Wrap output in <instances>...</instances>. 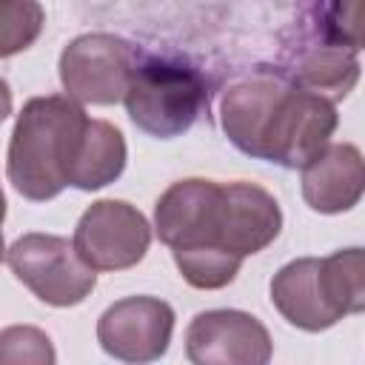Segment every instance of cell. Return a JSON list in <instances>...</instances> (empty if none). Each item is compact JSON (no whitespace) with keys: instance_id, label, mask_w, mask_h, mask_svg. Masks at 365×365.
Instances as JSON below:
<instances>
[{"instance_id":"1","label":"cell","mask_w":365,"mask_h":365,"mask_svg":"<svg viewBox=\"0 0 365 365\" xmlns=\"http://www.w3.org/2000/svg\"><path fill=\"white\" fill-rule=\"evenodd\" d=\"M154 228L191 288L217 291L234 282L242 259L225 251V197L222 182H171L154 205Z\"/></svg>"},{"instance_id":"2","label":"cell","mask_w":365,"mask_h":365,"mask_svg":"<svg viewBox=\"0 0 365 365\" xmlns=\"http://www.w3.org/2000/svg\"><path fill=\"white\" fill-rule=\"evenodd\" d=\"M88 114L68 94L31 97L17 114L6 177L17 194L34 202L54 200L66 185Z\"/></svg>"},{"instance_id":"3","label":"cell","mask_w":365,"mask_h":365,"mask_svg":"<svg viewBox=\"0 0 365 365\" xmlns=\"http://www.w3.org/2000/svg\"><path fill=\"white\" fill-rule=\"evenodd\" d=\"M123 103L140 131L171 140L188 131L208 108V88L197 68L171 57L143 54Z\"/></svg>"},{"instance_id":"4","label":"cell","mask_w":365,"mask_h":365,"mask_svg":"<svg viewBox=\"0 0 365 365\" xmlns=\"http://www.w3.org/2000/svg\"><path fill=\"white\" fill-rule=\"evenodd\" d=\"M11 274L46 305L71 308L80 305L97 285L94 268H88L74 242L57 234H23L6 251Z\"/></svg>"},{"instance_id":"5","label":"cell","mask_w":365,"mask_h":365,"mask_svg":"<svg viewBox=\"0 0 365 365\" xmlns=\"http://www.w3.org/2000/svg\"><path fill=\"white\" fill-rule=\"evenodd\" d=\"M140 48L114 34H80L60 54V83L66 94L88 106H114L125 97Z\"/></svg>"},{"instance_id":"6","label":"cell","mask_w":365,"mask_h":365,"mask_svg":"<svg viewBox=\"0 0 365 365\" xmlns=\"http://www.w3.org/2000/svg\"><path fill=\"white\" fill-rule=\"evenodd\" d=\"M71 242L88 268L123 271L134 268L145 257L151 245V225L143 211L125 200H97L77 220Z\"/></svg>"},{"instance_id":"7","label":"cell","mask_w":365,"mask_h":365,"mask_svg":"<svg viewBox=\"0 0 365 365\" xmlns=\"http://www.w3.org/2000/svg\"><path fill=\"white\" fill-rule=\"evenodd\" d=\"M336 123L339 117L334 103L299 88L291 80L268 125L262 160L277 163L282 168H302L317 151H322L331 143Z\"/></svg>"},{"instance_id":"8","label":"cell","mask_w":365,"mask_h":365,"mask_svg":"<svg viewBox=\"0 0 365 365\" xmlns=\"http://www.w3.org/2000/svg\"><path fill=\"white\" fill-rule=\"evenodd\" d=\"M174 334V308L160 297H125L97 319L100 348L120 362H154L165 356Z\"/></svg>"},{"instance_id":"9","label":"cell","mask_w":365,"mask_h":365,"mask_svg":"<svg viewBox=\"0 0 365 365\" xmlns=\"http://www.w3.org/2000/svg\"><path fill=\"white\" fill-rule=\"evenodd\" d=\"M271 354L268 328L237 308L202 311L185 328V356L194 365H265Z\"/></svg>"},{"instance_id":"10","label":"cell","mask_w":365,"mask_h":365,"mask_svg":"<svg viewBox=\"0 0 365 365\" xmlns=\"http://www.w3.org/2000/svg\"><path fill=\"white\" fill-rule=\"evenodd\" d=\"M288 86H291V77H285L282 71L257 68L254 74L225 88L220 103V123L234 148L262 160V145H265L271 117L282 94L288 91Z\"/></svg>"},{"instance_id":"11","label":"cell","mask_w":365,"mask_h":365,"mask_svg":"<svg viewBox=\"0 0 365 365\" xmlns=\"http://www.w3.org/2000/svg\"><path fill=\"white\" fill-rule=\"evenodd\" d=\"M365 191L362 151L354 143H328L302 165V200L317 214H342Z\"/></svg>"},{"instance_id":"12","label":"cell","mask_w":365,"mask_h":365,"mask_svg":"<svg viewBox=\"0 0 365 365\" xmlns=\"http://www.w3.org/2000/svg\"><path fill=\"white\" fill-rule=\"evenodd\" d=\"M225 251L245 259L268 248L282 231V211L271 191L257 182H225Z\"/></svg>"},{"instance_id":"13","label":"cell","mask_w":365,"mask_h":365,"mask_svg":"<svg viewBox=\"0 0 365 365\" xmlns=\"http://www.w3.org/2000/svg\"><path fill=\"white\" fill-rule=\"evenodd\" d=\"M271 302L288 325L311 334L325 331L342 319V314L325 294L319 257H299L282 265L271 279Z\"/></svg>"},{"instance_id":"14","label":"cell","mask_w":365,"mask_h":365,"mask_svg":"<svg viewBox=\"0 0 365 365\" xmlns=\"http://www.w3.org/2000/svg\"><path fill=\"white\" fill-rule=\"evenodd\" d=\"M125 160H128V151L120 128L111 125L108 120L88 117L71 174H68V185L80 191H97L123 174Z\"/></svg>"},{"instance_id":"15","label":"cell","mask_w":365,"mask_h":365,"mask_svg":"<svg viewBox=\"0 0 365 365\" xmlns=\"http://www.w3.org/2000/svg\"><path fill=\"white\" fill-rule=\"evenodd\" d=\"M291 80L299 88L325 97L328 103H339L354 91V86L359 80L356 48L336 46V43L314 46L297 60Z\"/></svg>"},{"instance_id":"16","label":"cell","mask_w":365,"mask_h":365,"mask_svg":"<svg viewBox=\"0 0 365 365\" xmlns=\"http://www.w3.org/2000/svg\"><path fill=\"white\" fill-rule=\"evenodd\" d=\"M319 277L328 299L342 317L362 314L365 308V254L362 248L334 251L319 259Z\"/></svg>"},{"instance_id":"17","label":"cell","mask_w":365,"mask_h":365,"mask_svg":"<svg viewBox=\"0 0 365 365\" xmlns=\"http://www.w3.org/2000/svg\"><path fill=\"white\" fill-rule=\"evenodd\" d=\"M46 26V11L37 0H0V60L34 46Z\"/></svg>"},{"instance_id":"18","label":"cell","mask_w":365,"mask_h":365,"mask_svg":"<svg viewBox=\"0 0 365 365\" xmlns=\"http://www.w3.org/2000/svg\"><path fill=\"white\" fill-rule=\"evenodd\" d=\"M57 354L46 331L34 325H9L0 331V365H54Z\"/></svg>"},{"instance_id":"19","label":"cell","mask_w":365,"mask_h":365,"mask_svg":"<svg viewBox=\"0 0 365 365\" xmlns=\"http://www.w3.org/2000/svg\"><path fill=\"white\" fill-rule=\"evenodd\" d=\"M359 0H322V37L325 43L359 51Z\"/></svg>"},{"instance_id":"20","label":"cell","mask_w":365,"mask_h":365,"mask_svg":"<svg viewBox=\"0 0 365 365\" xmlns=\"http://www.w3.org/2000/svg\"><path fill=\"white\" fill-rule=\"evenodd\" d=\"M11 114V88L6 80H0V123Z\"/></svg>"},{"instance_id":"21","label":"cell","mask_w":365,"mask_h":365,"mask_svg":"<svg viewBox=\"0 0 365 365\" xmlns=\"http://www.w3.org/2000/svg\"><path fill=\"white\" fill-rule=\"evenodd\" d=\"M3 220H6V197H3V188H0V228H3ZM6 257V245H3V231H0V262Z\"/></svg>"}]
</instances>
